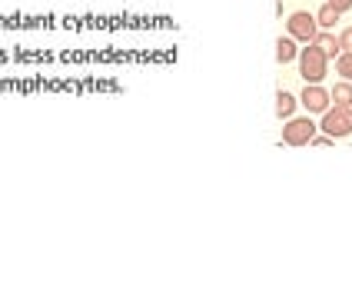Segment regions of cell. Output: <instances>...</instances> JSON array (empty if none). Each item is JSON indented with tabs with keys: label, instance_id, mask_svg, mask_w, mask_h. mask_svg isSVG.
Returning <instances> with one entry per match:
<instances>
[{
	"label": "cell",
	"instance_id": "6da1fadb",
	"mask_svg": "<svg viewBox=\"0 0 352 299\" xmlns=\"http://www.w3.org/2000/svg\"><path fill=\"white\" fill-rule=\"evenodd\" d=\"M299 77L306 80V83H322L326 80V70H329V57L316 47V43H309L302 54H299Z\"/></svg>",
	"mask_w": 352,
	"mask_h": 299
},
{
	"label": "cell",
	"instance_id": "7a4b0ae2",
	"mask_svg": "<svg viewBox=\"0 0 352 299\" xmlns=\"http://www.w3.org/2000/svg\"><path fill=\"white\" fill-rule=\"evenodd\" d=\"M322 133H329V137H349L352 133V107H329L326 113H322Z\"/></svg>",
	"mask_w": 352,
	"mask_h": 299
},
{
	"label": "cell",
	"instance_id": "3957f363",
	"mask_svg": "<svg viewBox=\"0 0 352 299\" xmlns=\"http://www.w3.org/2000/svg\"><path fill=\"white\" fill-rule=\"evenodd\" d=\"M313 137L316 123L309 117H289L283 126V143H289V146H306V143H313Z\"/></svg>",
	"mask_w": 352,
	"mask_h": 299
},
{
	"label": "cell",
	"instance_id": "277c9868",
	"mask_svg": "<svg viewBox=\"0 0 352 299\" xmlns=\"http://www.w3.org/2000/svg\"><path fill=\"white\" fill-rule=\"evenodd\" d=\"M286 27H289V37H293V40H306V43H313L316 34H319L316 14H306V10H296V14H289Z\"/></svg>",
	"mask_w": 352,
	"mask_h": 299
},
{
	"label": "cell",
	"instance_id": "5b68a950",
	"mask_svg": "<svg viewBox=\"0 0 352 299\" xmlns=\"http://www.w3.org/2000/svg\"><path fill=\"white\" fill-rule=\"evenodd\" d=\"M299 103L309 110V113H326L329 107H333V100H329V90L326 87H319V83H306V90H302V97Z\"/></svg>",
	"mask_w": 352,
	"mask_h": 299
},
{
	"label": "cell",
	"instance_id": "8992f818",
	"mask_svg": "<svg viewBox=\"0 0 352 299\" xmlns=\"http://www.w3.org/2000/svg\"><path fill=\"white\" fill-rule=\"evenodd\" d=\"M296 93H289V90H279L276 93V117L279 120H289V117H296Z\"/></svg>",
	"mask_w": 352,
	"mask_h": 299
},
{
	"label": "cell",
	"instance_id": "52a82bcc",
	"mask_svg": "<svg viewBox=\"0 0 352 299\" xmlns=\"http://www.w3.org/2000/svg\"><path fill=\"white\" fill-rule=\"evenodd\" d=\"M313 43H316V47H319V50H322V54H326L329 60H333L336 54H342V47H339V37H336V34H329V30H319Z\"/></svg>",
	"mask_w": 352,
	"mask_h": 299
},
{
	"label": "cell",
	"instance_id": "ba28073f",
	"mask_svg": "<svg viewBox=\"0 0 352 299\" xmlns=\"http://www.w3.org/2000/svg\"><path fill=\"white\" fill-rule=\"evenodd\" d=\"M296 57H299V50H296L293 37H279L276 40V60H279V63H293Z\"/></svg>",
	"mask_w": 352,
	"mask_h": 299
},
{
	"label": "cell",
	"instance_id": "9c48e42d",
	"mask_svg": "<svg viewBox=\"0 0 352 299\" xmlns=\"http://www.w3.org/2000/svg\"><path fill=\"white\" fill-rule=\"evenodd\" d=\"M329 100H333L336 107H352V83H336L333 90H329Z\"/></svg>",
	"mask_w": 352,
	"mask_h": 299
},
{
	"label": "cell",
	"instance_id": "30bf717a",
	"mask_svg": "<svg viewBox=\"0 0 352 299\" xmlns=\"http://www.w3.org/2000/svg\"><path fill=\"white\" fill-rule=\"evenodd\" d=\"M316 23H319V27H326V30H329V27H336V23H339V10H336L333 3H326V7L316 14Z\"/></svg>",
	"mask_w": 352,
	"mask_h": 299
},
{
	"label": "cell",
	"instance_id": "8fae6325",
	"mask_svg": "<svg viewBox=\"0 0 352 299\" xmlns=\"http://www.w3.org/2000/svg\"><path fill=\"white\" fill-rule=\"evenodd\" d=\"M336 70H339L342 80H352V54H339L336 57Z\"/></svg>",
	"mask_w": 352,
	"mask_h": 299
},
{
	"label": "cell",
	"instance_id": "7c38bea8",
	"mask_svg": "<svg viewBox=\"0 0 352 299\" xmlns=\"http://www.w3.org/2000/svg\"><path fill=\"white\" fill-rule=\"evenodd\" d=\"M339 47H342V54H352V27H346L339 34Z\"/></svg>",
	"mask_w": 352,
	"mask_h": 299
},
{
	"label": "cell",
	"instance_id": "4fadbf2b",
	"mask_svg": "<svg viewBox=\"0 0 352 299\" xmlns=\"http://www.w3.org/2000/svg\"><path fill=\"white\" fill-rule=\"evenodd\" d=\"M339 14H346V10H352V0H329Z\"/></svg>",
	"mask_w": 352,
	"mask_h": 299
},
{
	"label": "cell",
	"instance_id": "5bb4252c",
	"mask_svg": "<svg viewBox=\"0 0 352 299\" xmlns=\"http://www.w3.org/2000/svg\"><path fill=\"white\" fill-rule=\"evenodd\" d=\"M333 143V137H313V146H329Z\"/></svg>",
	"mask_w": 352,
	"mask_h": 299
}]
</instances>
